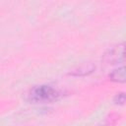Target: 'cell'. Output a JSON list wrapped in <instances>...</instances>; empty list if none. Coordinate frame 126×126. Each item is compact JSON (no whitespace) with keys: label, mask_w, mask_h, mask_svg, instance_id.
Segmentation results:
<instances>
[{"label":"cell","mask_w":126,"mask_h":126,"mask_svg":"<svg viewBox=\"0 0 126 126\" xmlns=\"http://www.w3.org/2000/svg\"><path fill=\"white\" fill-rule=\"evenodd\" d=\"M115 101H116V103L123 104L124 101H125V95H124V94H117V95L115 96Z\"/></svg>","instance_id":"277c9868"},{"label":"cell","mask_w":126,"mask_h":126,"mask_svg":"<svg viewBox=\"0 0 126 126\" xmlns=\"http://www.w3.org/2000/svg\"><path fill=\"white\" fill-rule=\"evenodd\" d=\"M124 58V44H118L111 49H109L105 54H104V60L106 62H110L111 64L117 63L122 61Z\"/></svg>","instance_id":"7a4b0ae2"},{"label":"cell","mask_w":126,"mask_h":126,"mask_svg":"<svg viewBox=\"0 0 126 126\" xmlns=\"http://www.w3.org/2000/svg\"><path fill=\"white\" fill-rule=\"evenodd\" d=\"M60 93L49 85H39L33 87L28 94L29 100L34 103H46L57 100Z\"/></svg>","instance_id":"6da1fadb"},{"label":"cell","mask_w":126,"mask_h":126,"mask_svg":"<svg viewBox=\"0 0 126 126\" xmlns=\"http://www.w3.org/2000/svg\"><path fill=\"white\" fill-rule=\"evenodd\" d=\"M110 80L114 81V82H119V83H123L125 81V68L124 66L113 70L110 75H109Z\"/></svg>","instance_id":"3957f363"}]
</instances>
